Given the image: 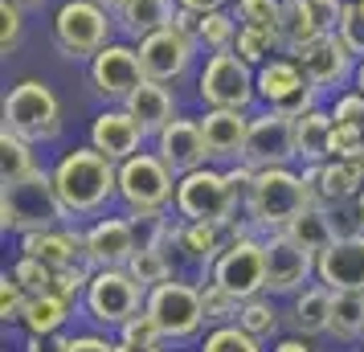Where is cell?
I'll return each mask as SVG.
<instances>
[{"label":"cell","instance_id":"20","mask_svg":"<svg viewBox=\"0 0 364 352\" xmlns=\"http://www.w3.org/2000/svg\"><path fill=\"white\" fill-rule=\"evenodd\" d=\"M156 151L176 176H188V172L205 168V160H213L209 144H205V132H200V119H172L164 132L156 135Z\"/></svg>","mask_w":364,"mask_h":352},{"label":"cell","instance_id":"60","mask_svg":"<svg viewBox=\"0 0 364 352\" xmlns=\"http://www.w3.org/2000/svg\"><path fill=\"white\" fill-rule=\"evenodd\" d=\"M356 4H360V13H364V0H356Z\"/></svg>","mask_w":364,"mask_h":352},{"label":"cell","instance_id":"28","mask_svg":"<svg viewBox=\"0 0 364 352\" xmlns=\"http://www.w3.org/2000/svg\"><path fill=\"white\" fill-rule=\"evenodd\" d=\"M295 156L303 164H323L331 160V115L328 111H303L295 119Z\"/></svg>","mask_w":364,"mask_h":352},{"label":"cell","instance_id":"10","mask_svg":"<svg viewBox=\"0 0 364 352\" xmlns=\"http://www.w3.org/2000/svg\"><path fill=\"white\" fill-rule=\"evenodd\" d=\"M144 311L156 319V328H160L164 340H188V336H197L200 324H205L200 291L197 287H188V283H176V279L151 287Z\"/></svg>","mask_w":364,"mask_h":352},{"label":"cell","instance_id":"46","mask_svg":"<svg viewBox=\"0 0 364 352\" xmlns=\"http://www.w3.org/2000/svg\"><path fill=\"white\" fill-rule=\"evenodd\" d=\"M119 340H132V344H160L164 336H160V328H156V319H151L148 311H139V316H132L123 328H119Z\"/></svg>","mask_w":364,"mask_h":352},{"label":"cell","instance_id":"24","mask_svg":"<svg viewBox=\"0 0 364 352\" xmlns=\"http://www.w3.org/2000/svg\"><path fill=\"white\" fill-rule=\"evenodd\" d=\"M303 185H307V197L311 205H344L352 197H360L364 176L352 168V160H323V164H307L303 172Z\"/></svg>","mask_w":364,"mask_h":352},{"label":"cell","instance_id":"37","mask_svg":"<svg viewBox=\"0 0 364 352\" xmlns=\"http://www.w3.org/2000/svg\"><path fill=\"white\" fill-rule=\"evenodd\" d=\"M127 270L135 274V283H144L148 291L172 279V267H168V258H164V250H160V246H139V250L132 254Z\"/></svg>","mask_w":364,"mask_h":352},{"label":"cell","instance_id":"9","mask_svg":"<svg viewBox=\"0 0 364 352\" xmlns=\"http://www.w3.org/2000/svg\"><path fill=\"white\" fill-rule=\"evenodd\" d=\"M209 279L217 287H225L233 299H254L266 291V246L254 242L250 234L230 238L225 250L217 254V262L209 267Z\"/></svg>","mask_w":364,"mask_h":352},{"label":"cell","instance_id":"26","mask_svg":"<svg viewBox=\"0 0 364 352\" xmlns=\"http://www.w3.org/2000/svg\"><path fill=\"white\" fill-rule=\"evenodd\" d=\"M123 107L144 123L148 135H160L168 123L176 119V99H172V90H168L164 82H151V78H144V82L135 86L132 95L123 99Z\"/></svg>","mask_w":364,"mask_h":352},{"label":"cell","instance_id":"33","mask_svg":"<svg viewBox=\"0 0 364 352\" xmlns=\"http://www.w3.org/2000/svg\"><path fill=\"white\" fill-rule=\"evenodd\" d=\"M328 332L336 340H356V336H364V291H336Z\"/></svg>","mask_w":364,"mask_h":352},{"label":"cell","instance_id":"22","mask_svg":"<svg viewBox=\"0 0 364 352\" xmlns=\"http://www.w3.org/2000/svg\"><path fill=\"white\" fill-rule=\"evenodd\" d=\"M21 254L46 262L50 270H66V267L90 262V258H86V234H74L66 225H50V230H29V234H21Z\"/></svg>","mask_w":364,"mask_h":352},{"label":"cell","instance_id":"53","mask_svg":"<svg viewBox=\"0 0 364 352\" xmlns=\"http://www.w3.org/2000/svg\"><path fill=\"white\" fill-rule=\"evenodd\" d=\"M184 9H197V13H213V9H225L230 0H181Z\"/></svg>","mask_w":364,"mask_h":352},{"label":"cell","instance_id":"25","mask_svg":"<svg viewBox=\"0 0 364 352\" xmlns=\"http://www.w3.org/2000/svg\"><path fill=\"white\" fill-rule=\"evenodd\" d=\"M200 132H205V144H209L213 160H242L246 135H250V115L246 111H230V107H209L200 115Z\"/></svg>","mask_w":364,"mask_h":352},{"label":"cell","instance_id":"31","mask_svg":"<svg viewBox=\"0 0 364 352\" xmlns=\"http://www.w3.org/2000/svg\"><path fill=\"white\" fill-rule=\"evenodd\" d=\"M70 307L74 303L62 299L58 291H50V295H29L25 311H21V324L29 328V336H53V332H62V324L70 319Z\"/></svg>","mask_w":364,"mask_h":352},{"label":"cell","instance_id":"29","mask_svg":"<svg viewBox=\"0 0 364 352\" xmlns=\"http://www.w3.org/2000/svg\"><path fill=\"white\" fill-rule=\"evenodd\" d=\"M331 303H336V291L331 287H307V291H299L295 299V316H291V324H295L299 336H319L331 328Z\"/></svg>","mask_w":364,"mask_h":352},{"label":"cell","instance_id":"21","mask_svg":"<svg viewBox=\"0 0 364 352\" xmlns=\"http://www.w3.org/2000/svg\"><path fill=\"white\" fill-rule=\"evenodd\" d=\"M135 250H139V234H135V221L127 218H102L86 230V258L95 270L127 267Z\"/></svg>","mask_w":364,"mask_h":352},{"label":"cell","instance_id":"36","mask_svg":"<svg viewBox=\"0 0 364 352\" xmlns=\"http://www.w3.org/2000/svg\"><path fill=\"white\" fill-rule=\"evenodd\" d=\"M237 17H230L225 9H213V13H205L200 17V46H209L213 53H225L237 46Z\"/></svg>","mask_w":364,"mask_h":352},{"label":"cell","instance_id":"14","mask_svg":"<svg viewBox=\"0 0 364 352\" xmlns=\"http://www.w3.org/2000/svg\"><path fill=\"white\" fill-rule=\"evenodd\" d=\"M291 160H295V119L266 107V115L250 119L242 164L262 172V168H287Z\"/></svg>","mask_w":364,"mask_h":352},{"label":"cell","instance_id":"35","mask_svg":"<svg viewBox=\"0 0 364 352\" xmlns=\"http://www.w3.org/2000/svg\"><path fill=\"white\" fill-rule=\"evenodd\" d=\"M33 151H29V139H21L17 132H0V176H4V185H13L21 176H29L33 172Z\"/></svg>","mask_w":364,"mask_h":352},{"label":"cell","instance_id":"8","mask_svg":"<svg viewBox=\"0 0 364 352\" xmlns=\"http://www.w3.org/2000/svg\"><path fill=\"white\" fill-rule=\"evenodd\" d=\"M144 283H135V274L127 267H99L90 274V287H86V307L99 324H115L123 328L132 316L144 311Z\"/></svg>","mask_w":364,"mask_h":352},{"label":"cell","instance_id":"12","mask_svg":"<svg viewBox=\"0 0 364 352\" xmlns=\"http://www.w3.org/2000/svg\"><path fill=\"white\" fill-rule=\"evenodd\" d=\"M258 99L270 111L299 119L303 111L315 107V86L307 82V74L295 58H270V62L258 66Z\"/></svg>","mask_w":364,"mask_h":352},{"label":"cell","instance_id":"18","mask_svg":"<svg viewBox=\"0 0 364 352\" xmlns=\"http://www.w3.org/2000/svg\"><path fill=\"white\" fill-rule=\"evenodd\" d=\"M315 279L331 291H364V234H340L315 254Z\"/></svg>","mask_w":364,"mask_h":352},{"label":"cell","instance_id":"4","mask_svg":"<svg viewBox=\"0 0 364 352\" xmlns=\"http://www.w3.org/2000/svg\"><path fill=\"white\" fill-rule=\"evenodd\" d=\"M246 205H250V218L262 230H287L311 205V197H307V185H303L299 172H291V168H262V172H254Z\"/></svg>","mask_w":364,"mask_h":352},{"label":"cell","instance_id":"34","mask_svg":"<svg viewBox=\"0 0 364 352\" xmlns=\"http://www.w3.org/2000/svg\"><path fill=\"white\" fill-rule=\"evenodd\" d=\"M233 50L246 58L250 66L258 70L262 62H270V53L287 50V37H282V29H258V25H242L237 29V46Z\"/></svg>","mask_w":364,"mask_h":352},{"label":"cell","instance_id":"42","mask_svg":"<svg viewBox=\"0 0 364 352\" xmlns=\"http://www.w3.org/2000/svg\"><path fill=\"white\" fill-rule=\"evenodd\" d=\"M13 279H17L29 295H50L53 291V270L46 267V262H37V258H29V254H21L17 267H13Z\"/></svg>","mask_w":364,"mask_h":352},{"label":"cell","instance_id":"58","mask_svg":"<svg viewBox=\"0 0 364 352\" xmlns=\"http://www.w3.org/2000/svg\"><path fill=\"white\" fill-rule=\"evenodd\" d=\"M356 218H360V225H364V188H360V197H356Z\"/></svg>","mask_w":364,"mask_h":352},{"label":"cell","instance_id":"55","mask_svg":"<svg viewBox=\"0 0 364 352\" xmlns=\"http://www.w3.org/2000/svg\"><path fill=\"white\" fill-rule=\"evenodd\" d=\"M352 82H356V90H360V95H364V58H360V62H356V74H352Z\"/></svg>","mask_w":364,"mask_h":352},{"label":"cell","instance_id":"15","mask_svg":"<svg viewBox=\"0 0 364 352\" xmlns=\"http://www.w3.org/2000/svg\"><path fill=\"white\" fill-rule=\"evenodd\" d=\"M144 78L148 74H144V62H139L135 46L111 41V46H102L90 58V86H95V95H102V99H111V102H123Z\"/></svg>","mask_w":364,"mask_h":352},{"label":"cell","instance_id":"6","mask_svg":"<svg viewBox=\"0 0 364 352\" xmlns=\"http://www.w3.org/2000/svg\"><path fill=\"white\" fill-rule=\"evenodd\" d=\"M53 46L74 62L95 58L102 46H111V9L99 0H66L53 13Z\"/></svg>","mask_w":364,"mask_h":352},{"label":"cell","instance_id":"5","mask_svg":"<svg viewBox=\"0 0 364 352\" xmlns=\"http://www.w3.org/2000/svg\"><path fill=\"white\" fill-rule=\"evenodd\" d=\"M4 127L29 144H50L62 135V102L46 82L25 78L4 95Z\"/></svg>","mask_w":364,"mask_h":352},{"label":"cell","instance_id":"7","mask_svg":"<svg viewBox=\"0 0 364 352\" xmlns=\"http://www.w3.org/2000/svg\"><path fill=\"white\" fill-rule=\"evenodd\" d=\"M197 95L205 107H230V111H246L258 99V70L250 66L237 50L213 53L197 78Z\"/></svg>","mask_w":364,"mask_h":352},{"label":"cell","instance_id":"54","mask_svg":"<svg viewBox=\"0 0 364 352\" xmlns=\"http://www.w3.org/2000/svg\"><path fill=\"white\" fill-rule=\"evenodd\" d=\"M115 352H160V344H132V340H119Z\"/></svg>","mask_w":364,"mask_h":352},{"label":"cell","instance_id":"50","mask_svg":"<svg viewBox=\"0 0 364 352\" xmlns=\"http://www.w3.org/2000/svg\"><path fill=\"white\" fill-rule=\"evenodd\" d=\"M66 352H115V344L102 336H74V340H66Z\"/></svg>","mask_w":364,"mask_h":352},{"label":"cell","instance_id":"43","mask_svg":"<svg viewBox=\"0 0 364 352\" xmlns=\"http://www.w3.org/2000/svg\"><path fill=\"white\" fill-rule=\"evenodd\" d=\"M364 148V123H336L331 119V160H352Z\"/></svg>","mask_w":364,"mask_h":352},{"label":"cell","instance_id":"47","mask_svg":"<svg viewBox=\"0 0 364 352\" xmlns=\"http://www.w3.org/2000/svg\"><path fill=\"white\" fill-rule=\"evenodd\" d=\"M25 303H29V291H25L13 274H4V279H0V316L4 319H21Z\"/></svg>","mask_w":364,"mask_h":352},{"label":"cell","instance_id":"57","mask_svg":"<svg viewBox=\"0 0 364 352\" xmlns=\"http://www.w3.org/2000/svg\"><path fill=\"white\" fill-rule=\"evenodd\" d=\"M99 4H107V9H111V13H119V9H123V4H127V0H99Z\"/></svg>","mask_w":364,"mask_h":352},{"label":"cell","instance_id":"56","mask_svg":"<svg viewBox=\"0 0 364 352\" xmlns=\"http://www.w3.org/2000/svg\"><path fill=\"white\" fill-rule=\"evenodd\" d=\"M352 168H356V172H360V176H364V148L356 151V156H352Z\"/></svg>","mask_w":364,"mask_h":352},{"label":"cell","instance_id":"38","mask_svg":"<svg viewBox=\"0 0 364 352\" xmlns=\"http://www.w3.org/2000/svg\"><path fill=\"white\" fill-rule=\"evenodd\" d=\"M200 352H262V340L254 332H246L242 324H217L213 332L205 336Z\"/></svg>","mask_w":364,"mask_h":352},{"label":"cell","instance_id":"59","mask_svg":"<svg viewBox=\"0 0 364 352\" xmlns=\"http://www.w3.org/2000/svg\"><path fill=\"white\" fill-rule=\"evenodd\" d=\"M21 9H33V4H41V0H17Z\"/></svg>","mask_w":364,"mask_h":352},{"label":"cell","instance_id":"48","mask_svg":"<svg viewBox=\"0 0 364 352\" xmlns=\"http://www.w3.org/2000/svg\"><path fill=\"white\" fill-rule=\"evenodd\" d=\"M0 21H4V29H0V50L4 53H13L17 50V41H21V4L17 0H0Z\"/></svg>","mask_w":364,"mask_h":352},{"label":"cell","instance_id":"17","mask_svg":"<svg viewBox=\"0 0 364 352\" xmlns=\"http://www.w3.org/2000/svg\"><path fill=\"white\" fill-rule=\"evenodd\" d=\"M291 58L303 66V74H307V82H311L315 90H331V86L344 82L348 74H356V58H352V50L344 46L340 33L315 37L307 46H299Z\"/></svg>","mask_w":364,"mask_h":352},{"label":"cell","instance_id":"2","mask_svg":"<svg viewBox=\"0 0 364 352\" xmlns=\"http://www.w3.org/2000/svg\"><path fill=\"white\" fill-rule=\"evenodd\" d=\"M66 218H70V209L58 197L53 172L33 168L29 176L4 185V193H0V225H4V234L9 230H17V234L50 230V225H62Z\"/></svg>","mask_w":364,"mask_h":352},{"label":"cell","instance_id":"23","mask_svg":"<svg viewBox=\"0 0 364 352\" xmlns=\"http://www.w3.org/2000/svg\"><path fill=\"white\" fill-rule=\"evenodd\" d=\"M144 123L127 111V107H111V111H99L95 123H90V144L102 151V156H111L115 164H123L127 156L139 151L144 144Z\"/></svg>","mask_w":364,"mask_h":352},{"label":"cell","instance_id":"3","mask_svg":"<svg viewBox=\"0 0 364 352\" xmlns=\"http://www.w3.org/2000/svg\"><path fill=\"white\" fill-rule=\"evenodd\" d=\"M181 176L160 160V151H135L119 164V201L132 213H164L176 201Z\"/></svg>","mask_w":364,"mask_h":352},{"label":"cell","instance_id":"44","mask_svg":"<svg viewBox=\"0 0 364 352\" xmlns=\"http://www.w3.org/2000/svg\"><path fill=\"white\" fill-rule=\"evenodd\" d=\"M90 274H95V267H90V262H82V267H66V270H53V291H58L62 299L74 303L78 295H86Z\"/></svg>","mask_w":364,"mask_h":352},{"label":"cell","instance_id":"61","mask_svg":"<svg viewBox=\"0 0 364 352\" xmlns=\"http://www.w3.org/2000/svg\"><path fill=\"white\" fill-rule=\"evenodd\" d=\"M287 4H291V0H287Z\"/></svg>","mask_w":364,"mask_h":352},{"label":"cell","instance_id":"49","mask_svg":"<svg viewBox=\"0 0 364 352\" xmlns=\"http://www.w3.org/2000/svg\"><path fill=\"white\" fill-rule=\"evenodd\" d=\"M331 119H336V123H364V95L360 90L340 95L336 107H331Z\"/></svg>","mask_w":364,"mask_h":352},{"label":"cell","instance_id":"11","mask_svg":"<svg viewBox=\"0 0 364 352\" xmlns=\"http://www.w3.org/2000/svg\"><path fill=\"white\" fill-rule=\"evenodd\" d=\"M233 209H237V201H233V193H230L225 172L197 168V172L181 176V185H176V213L184 221H217V225H230Z\"/></svg>","mask_w":364,"mask_h":352},{"label":"cell","instance_id":"41","mask_svg":"<svg viewBox=\"0 0 364 352\" xmlns=\"http://www.w3.org/2000/svg\"><path fill=\"white\" fill-rule=\"evenodd\" d=\"M200 303H205V319H209V324H230V319H237V311H242V299H233L230 291L217 287L213 279L200 291Z\"/></svg>","mask_w":364,"mask_h":352},{"label":"cell","instance_id":"27","mask_svg":"<svg viewBox=\"0 0 364 352\" xmlns=\"http://www.w3.org/2000/svg\"><path fill=\"white\" fill-rule=\"evenodd\" d=\"M176 13H181V0H127L115 17L123 25V33L135 37V41H144L156 29H168L176 21Z\"/></svg>","mask_w":364,"mask_h":352},{"label":"cell","instance_id":"30","mask_svg":"<svg viewBox=\"0 0 364 352\" xmlns=\"http://www.w3.org/2000/svg\"><path fill=\"white\" fill-rule=\"evenodd\" d=\"M221 230H225V225H217V221H184L181 234H176L184 258H188V262H197V267H213L217 254L225 250Z\"/></svg>","mask_w":364,"mask_h":352},{"label":"cell","instance_id":"16","mask_svg":"<svg viewBox=\"0 0 364 352\" xmlns=\"http://www.w3.org/2000/svg\"><path fill=\"white\" fill-rule=\"evenodd\" d=\"M262 246H266V291L291 295L315 274V254L307 246H299L287 230H274Z\"/></svg>","mask_w":364,"mask_h":352},{"label":"cell","instance_id":"13","mask_svg":"<svg viewBox=\"0 0 364 352\" xmlns=\"http://www.w3.org/2000/svg\"><path fill=\"white\" fill-rule=\"evenodd\" d=\"M197 37L184 33L181 25H168V29H156L148 33L135 50H139V62H144V74L151 82H181L188 66H193V53H197Z\"/></svg>","mask_w":364,"mask_h":352},{"label":"cell","instance_id":"45","mask_svg":"<svg viewBox=\"0 0 364 352\" xmlns=\"http://www.w3.org/2000/svg\"><path fill=\"white\" fill-rule=\"evenodd\" d=\"M336 33L344 37V46L352 50V58L360 62L364 58V13H360V4L352 0V4H344V17H340V29Z\"/></svg>","mask_w":364,"mask_h":352},{"label":"cell","instance_id":"51","mask_svg":"<svg viewBox=\"0 0 364 352\" xmlns=\"http://www.w3.org/2000/svg\"><path fill=\"white\" fill-rule=\"evenodd\" d=\"M29 352H66V340L53 332V336H29Z\"/></svg>","mask_w":364,"mask_h":352},{"label":"cell","instance_id":"52","mask_svg":"<svg viewBox=\"0 0 364 352\" xmlns=\"http://www.w3.org/2000/svg\"><path fill=\"white\" fill-rule=\"evenodd\" d=\"M274 352H311V344H307V336H303V340H299V336H287V340L274 344Z\"/></svg>","mask_w":364,"mask_h":352},{"label":"cell","instance_id":"32","mask_svg":"<svg viewBox=\"0 0 364 352\" xmlns=\"http://www.w3.org/2000/svg\"><path fill=\"white\" fill-rule=\"evenodd\" d=\"M287 234L295 238L299 246H307L311 254L328 250L331 242L340 238L336 230H331V218H328V209H323V205H307V209H303V213L287 225Z\"/></svg>","mask_w":364,"mask_h":352},{"label":"cell","instance_id":"39","mask_svg":"<svg viewBox=\"0 0 364 352\" xmlns=\"http://www.w3.org/2000/svg\"><path fill=\"white\" fill-rule=\"evenodd\" d=\"M237 324H242L246 332H254L258 340H266V336L279 332V311H274V303H270V299L254 295V299L242 303V311H237Z\"/></svg>","mask_w":364,"mask_h":352},{"label":"cell","instance_id":"19","mask_svg":"<svg viewBox=\"0 0 364 352\" xmlns=\"http://www.w3.org/2000/svg\"><path fill=\"white\" fill-rule=\"evenodd\" d=\"M344 17V0H291L287 4V17H282V37H287V50L295 53L299 46H307L315 37H328L340 29Z\"/></svg>","mask_w":364,"mask_h":352},{"label":"cell","instance_id":"1","mask_svg":"<svg viewBox=\"0 0 364 352\" xmlns=\"http://www.w3.org/2000/svg\"><path fill=\"white\" fill-rule=\"evenodd\" d=\"M53 185L70 213H95L111 197H119V164L95 144L74 148L53 164Z\"/></svg>","mask_w":364,"mask_h":352},{"label":"cell","instance_id":"40","mask_svg":"<svg viewBox=\"0 0 364 352\" xmlns=\"http://www.w3.org/2000/svg\"><path fill=\"white\" fill-rule=\"evenodd\" d=\"M287 0H237V21L258 29H282Z\"/></svg>","mask_w":364,"mask_h":352}]
</instances>
